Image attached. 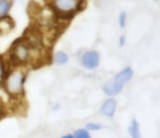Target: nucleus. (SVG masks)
Here are the masks:
<instances>
[{"mask_svg": "<svg viewBox=\"0 0 160 138\" xmlns=\"http://www.w3.org/2000/svg\"><path fill=\"white\" fill-rule=\"evenodd\" d=\"M85 128L87 129V131H89L90 133H92V131H101V129L103 128V125L100 124V123H97V122H88L87 124H86Z\"/></svg>", "mask_w": 160, "mask_h": 138, "instance_id": "11", "label": "nucleus"}, {"mask_svg": "<svg viewBox=\"0 0 160 138\" xmlns=\"http://www.w3.org/2000/svg\"><path fill=\"white\" fill-rule=\"evenodd\" d=\"M54 9L62 14H70L75 12L78 8V0H53Z\"/></svg>", "mask_w": 160, "mask_h": 138, "instance_id": "5", "label": "nucleus"}, {"mask_svg": "<svg viewBox=\"0 0 160 138\" xmlns=\"http://www.w3.org/2000/svg\"><path fill=\"white\" fill-rule=\"evenodd\" d=\"M80 62L86 69L93 70V69L98 68V66L100 65V53L94 49L85 52L80 58Z\"/></svg>", "mask_w": 160, "mask_h": 138, "instance_id": "4", "label": "nucleus"}, {"mask_svg": "<svg viewBox=\"0 0 160 138\" xmlns=\"http://www.w3.org/2000/svg\"><path fill=\"white\" fill-rule=\"evenodd\" d=\"M12 6V0H0V19L7 17Z\"/></svg>", "mask_w": 160, "mask_h": 138, "instance_id": "9", "label": "nucleus"}, {"mask_svg": "<svg viewBox=\"0 0 160 138\" xmlns=\"http://www.w3.org/2000/svg\"><path fill=\"white\" fill-rule=\"evenodd\" d=\"M118 109V101L114 98H109L102 103L100 107V112L102 115L108 118H113Z\"/></svg>", "mask_w": 160, "mask_h": 138, "instance_id": "6", "label": "nucleus"}, {"mask_svg": "<svg viewBox=\"0 0 160 138\" xmlns=\"http://www.w3.org/2000/svg\"><path fill=\"white\" fill-rule=\"evenodd\" d=\"M3 115H5V105H3V102L0 99V120L3 117Z\"/></svg>", "mask_w": 160, "mask_h": 138, "instance_id": "14", "label": "nucleus"}, {"mask_svg": "<svg viewBox=\"0 0 160 138\" xmlns=\"http://www.w3.org/2000/svg\"><path fill=\"white\" fill-rule=\"evenodd\" d=\"M6 67H5V62H3L2 58L0 57V86L5 82L6 79Z\"/></svg>", "mask_w": 160, "mask_h": 138, "instance_id": "12", "label": "nucleus"}, {"mask_svg": "<svg viewBox=\"0 0 160 138\" xmlns=\"http://www.w3.org/2000/svg\"><path fill=\"white\" fill-rule=\"evenodd\" d=\"M126 19H127V14L126 12H121L120 17H118V24L120 27H125V24H126Z\"/></svg>", "mask_w": 160, "mask_h": 138, "instance_id": "13", "label": "nucleus"}, {"mask_svg": "<svg viewBox=\"0 0 160 138\" xmlns=\"http://www.w3.org/2000/svg\"><path fill=\"white\" fill-rule=\"evenodd\" d=\"M68 60H69L68 54L62 51L56 52L55 55H54V62H55L56 65H58V66H62V65L67 64Z\"/></svg>", "mask_w": 160, "mask_h": 138, "instance_id": "8", "label": "nucleus"}, {"mask_svg": "<svg viewBox=\"0 0 160 138\" xmlns=\"http://www.w3.org/2000/svg\"><path fill=\"white\" fill-rule=\"evenodd\" d=\"M12 57L19 64H25L30 62L32 57L31 44L27 41H18L12 47Z\"/></svg>", "mask_w": 160, "mask_h": 138, "instance_id": "3", "label": "nucleus"}, {"mask_svg": "<svg viewBox=\"0 0 160 138\" xmlns=\"http://www.w3.org/2000/svg\"><path fill=\"white\" fill-rule=\"evenodd\" d=\"M118 44H120V46H124L125 44V36L122 35L120 38H118Z\"/></svg>", "mask_w": 160, "mask_h": 138, "instance_id": "15", "label": "nucleus"}, {"mask_svg": "<svg viewBox=\"0 0 160 138\" xmlns=\"http://www.w3.org/2000/svg\"><path fill=\"white\" fill-rule=\"evenodd\" d=\"M25 75L21 69H14L6 77L5 79V90L12 98H19L24 91Z\"/></svg>", "mask_w": 160, "mask_h": 138, "instance_id": "2", "label": "nucleus"}, {"mask_svg": "<svg viewBox=\"0 0 160 138\" xmlns=\"http://www.w3.org/2000/svg\"><path fill=\"white\" fill-rule=\"evenodd\" d=\"M60 138H75V137H73L72 133H68V134H65V135H62Z\"/></svg>", "mask_w": 160, "mask_h": 138, "instance_id": "16", "label": "nucleus"}, {"mask_svg": "<svg viewBox=\"0 0 160 138\" xmlns=\"http://www.w3.org/2000/svg\"><path fill=\"white\" fill-rule=\"evenodd\" d=\"M72 134H73V137L75 138H92L91 133H90L89 131H87L85 127L77 128Z\"/></svg>", "mask_w": 160, "mask_h": 138, "instance_id": "10", "label": "nucleus"}, {"mask_svg": "<svg viewBox=\"0 0 160 138\" xmlns=\"http://www.w3.org/2000/svg\"><path fill=\"white\" fill-rule=\"evenodd\" d=\"M128 134L131 138H142V133H140V125L137 120L133 118L129 123L128 126Z\"/></svg>", "mask_w": 160, "mask_h": 138, "instance_id": "7", "label": "nucleus"}, {"mask_svg": "<svg viewBox=\"0 0 160 138\" xmlns=\"http://www.w3.org/2000/svg\"><path fill=\"white\" fill-rule=\"evenodd\" d=\"M134 76V71L131 67H125L121 71H118L113 78L108 80L107 82L103 85L102 90L104 94H107L110 98H114L115 96L120 94L122 92L124 86L127 82L132 80Z\"/></svg>", "mask_w": 160, "mask_h": 138, "instance_id": "1", "label": "nucleus"}]
</instances>
